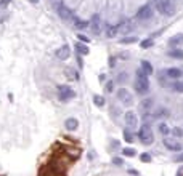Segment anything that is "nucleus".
<instances>
[{
	"instance_id": "obj_1",
	"label": "nucleus",
	"mask_w": 183,
	"mask_h": 176,
	"mask_svg": "<svg viewBox=\"0 0 183 176\" xmlns=\"http://www.w3.org/2000/svg\"><path fill=\"white\" fill-rule=\"evenodd\" d=\"M135 91L138 95H146L150 91V82H148V75L141 69L136 71V80H135Z\"/></svg>"
},
{
	"instance_id": "obj_2",
	"label": "nucleus",
	"mask_w": 183,
	"mask_h": 176,
	"mask_svg": "<svg viewBox=\"0 0 183 176\" xmlns=\"http://www.w3.org/2000/svg\"><path fill=\"white\" fill-rule=\"evenodd\" d=\"M138 138H140L141 143L146 144V146H150V144L154 143V134H153V130H151L150 125L145 123L143 127H140V130H138Z\"/></svg>"
},
{
	"instance_id": "obj_3",
	"label": "nucleus",
	"mask_w": 183,
	"mask_h": 176,
	"mask_svg": "<svg viewBox=\"0 0 183 176\" xmlns=\"http://www.w3.org/2000/svg\"><path fill=\"white\" fill-rule=\"evenodd\" d=\"M154 5H156V8L157 11H161L162 15L165 16H170V15H174V5L170 0H154Z\"/></svg>"
},
{
	"instance_id": "obj_4",
	"label": "nucleus",
	"mask_w": 183,
	"mask_h": 176,
	"mask_svg": "<svg viewBox=\"0 0 183 176\" xmlns=\"http://www.w3.org/2000/svg\"><path fill=\"white\" fill-rule=\"evenodd\" d=\"M74 96H76V91L71 88V87H67V85H61V87H58V99L60 101H69L72 99Z\"/></svg>"
},
{
	"instance_id": "obj_5",
	"label": "nucleus",
	"mask_w": 183,
	"mask_h": 176,
	"mask_svg": "<svg viewBox=\"0 0 183 176\" xmlns=\"http://www.w3.org/2000/svg\"><path fill=\"white\" fill-rule=\"evenodd\" d=\"M117 99L122 101L125 106H132L133 104V96L127 88H119L117 90Z\"/></svg>"
},
{
	"instance_id": "obj_6",
	"label": "nucleus",
	"mask_w": 183,
	"mask_h": 176,
	"mask_svg": "<svg viewBox=\"0 0 183 176\" xmlns=\"http://www.w3.org/2000/svg\"><path fill=\"white\" fill-rule=\"evenodd\" d=\"M124 120H125V125L132 130V128H135L136 125H138V117H136V114L133 111H127L124 114Z\"/></svg>"
},
{
	"instance_id": "obj_7",
	"label": "nucleus",
	"mask_w": 183,
	"mask_h": 176,
	"mask_svg": "<svg viewBox=\"0 0 183 176\" xmlns=\"http://www.w3.org/2000/svg\"><path fill=\"white\" fill-rule=\"evenodd\" d=\"M164 146L167 147L169 151H174V152H178V151L183 149L181 143H178V141H175V139H170V138H165L164 139Z\"/></svg>"
},
{
	"instance_id": "obj_8",
	"label": "nucleus",
	"mask_w": 183,
	"mask_h": 176,
	"mask_svg": "<svg viewBox=\"0 0 183 176\" xmlns=\"http://www.w3.org/2000/svg\"><path fill=\"white\" fill-rule=\"evenodd\" d=\"M56 56H58L61 61H66V59L71 56V50H69V47H67V45H63V47L58 50V51H56Z\"/></svg>"
},
{
	"instance_id": "obj_9",
	"label": "nucleus",
	"mask_w": 183,
	"mask_h": 176,
	"mask_svg": "<svg viewBox=\"0 0 183 176\" xmlns=\"http://www.w3.org/2000/svg\"><path fill=\"white\" fill-rule=\"evenodd\" d=\"M151 16H153V11H151V8H150V7H143V8L138 11L136 18H138V19H141V21H145V19H150Z\"/></svg>"
},
{
	"instance_id": "obj_10",
	"label": "nucleus",
	"mask_w": 183,
	"mask_h": 176,
	"mask_svg": "<svg viewBox=\"0 0 183 176\" xmlns=\"http://www.w3.org/2000/svg\"><path fill=\"white\" fill-rule=\"evenodd\" d=\"M77 127H79V120L74 118V117H69L64 122V128L67 130V131H74V130H77Z\"/></svg>"
},
{
	"instance_id": "obj_11",
	"label": "nucleus",
	"mask_w": 183,
	"mask_h": 176,
	"mask_svg": "<svg viewBox=\"0 0 183 176\" xmlns=\"http://www.w3.org/2000/svg\"><path fill=\"white\" fill-rule=\"evenodd\" d=\"M165 75L169 78H180L181 77V71L177 69V67H170V69L165 71Z\"/></svg>"
},
{
	"instance_id": "obj_12",
	"label": "nucleus",
	"mask_w": 183,
	"mask_h": 176,
	"mask_svg": "<svg viewBox=\"0 0 183 176\" xmlns=\"http://www.w3.org/2000/svg\"><path fill=\"white\" fill-rule=\"evenodd\" d=\"M74 48L77 50L79 55H88V47L84 42H77L76 45H74Z\"/></svg>"
},
{
	"instance_id": "obj_13",
	"label": "nucleus",
	"mask_w": 183,
	"mask_h": 176,
	"mask_svg": "<svg viewBox=\"0 0 183 176\" xmlns=\"http://www.w3.org/2000/svg\"><path fill=\"white\" fill-rule=\"evenodd\" d=\"M170 47H178V45L183 43V34H177V35H174L172 38H170Z\"/></svg>"
},
{
	"instance_id": "obj_14",
	"label": "nucleus",
	"mask_w": 183,
	"mask_h": 176,
	"mask_svg": "<svg viewBox=\"0 0 183 176\" xmlns=\"http://www.w3.org/2000/svg\"><path fill=\"white\" fill-rule=\"evenodd\" d=\"M141 71L146 74V75H151L153 74V66H151V62H148V61H141Z\"/></svg>"
},
{
	"instance_id": "obj_15",
	"label": "nucleus",
	"mask_w": 183,
	"mask_h": 176,
	"mask_svg": "<svg viewBox=\"0 0 183 176\" xmlns=\"http://www.w3.org/2000/svg\"><path fill=\"white\" fill-rule=\"evenodd\" d=\"M169 56L170 58H175V59H183V50H178V48H174L169 51Z\"/></svg>"
},
{
	"instance_id": "obj_16",
	"label": "nucleus",
	"mask_w": 183,
	"mask_h": 176,
	"mask_svg": "<svg viewBox=\"0 0 183 176\" xmlns=\"http://www.w3.org/2000/svg\"><path fill=\"white\" fill-rule=\"evenodd\" d=\"M93 103H95V106L103 107V106H105V98L100 96V95H95V96H93Z\"/></svg>"
},
{
	"instance_id": "obj_17",
	"label": "nucleus",
	"mask_w": 183,
	"mask_h": 176,
	"mask_svg": "<svg viewBox=\"0 0 183 176\" xmlns=\"http://www.w3.org/2000/svg\"><path fill=\"white\" fill-rule=\"evenodd\" d=\"M167 114H169V111L164 109V107H161V109H157L156 112H154V117H156V118H161V117H167Z\"/></svg>"
},
{
	"instance_id": "obj_18",
	"label": "nucleus",
	"mask_w": 183,
	"mask_h": 176,
	"mask_svg": "<svg viewBox=\"0 0 183 176\" xmlns=\"http://www.w3.org/2000/svg\"><path fill=\"white\" fill-rule=\"evenodd\" d=\"M172 90L177 93H183V82H175L172 83Z\"/></svg>"
},
{
	"instance_id": "obj_19",
	"label": "nucleus",
	"mask_w": 183,
	"mask_h": 176,
	"mask_svg": "<svg viewBox=\"0 0 183 176\" xmlns=\"http://www.w3.org/2000/svg\"><path fill=\"white\" fill-rule=\"evenodd\" d=\"M122 154L125 157H135V149H132V147H125V149H122Z\"/></svg>"
},
{
	"instance_id": "obj_20",
	"label": "nucleus",
	"mask_w": 183,
	"mask_h": 176,
	"mask_svg": "<svg viewBox=\"0 0 183 176\" xmlns=\"http://www.w3.org/2000/svg\"><path fill=\"white\" fill-rule=\"evenodd\" d=\"M124 139L127 141V143H132V141H133V134L130 133V128L129 130H124Z\"/></svg>"
},
{
	"instance_id": "obj_21",
	"label": "nucleus",
	"mask_w": 183,
	"mask_h": 176,
	"mask_svg": "<svg viewBox=\"0 0 183 176\" xmlns=\"http://www.w3.org/2000/svg\"><path fill=\"white\" fill-rule=\"evenodd\" d=\"M159 131H161V133L165 136V134H169V133H170V128H169L165 123H159Z\"/></svg>"
},
{
	"instance_id": "obj_22",
	"label": "nucleus",
	"mask_w": 183,
	"mask_h": 176,
	"mask_svg": "<svg viewBox=\"0 0 183 176\" xmlns=\"http://www.w3.org/2000/svg\"><path fill=\"white\" fill-rule=\"evenodd\" d=\"M140 47L141 48H150V47H153V40L151 38H145V40L140 42Z\"/></svg>"
},
{
	"instance_id": "obj_23",
	"label": "nucleus",
	"mask_w": 183,
	"mask_h": 176,
	"mask_svg": "<svg viewBox=\"0 0 183 176\" xmlns=\"http://www.w3.org/2000/svg\"><path fill=\"white\" fill-rule=\"evenodd\" d=\"M117 80L121 82V83H125V82L129 80V74L127 72H121V74H119V77H117Z\"/></svg>"
},
{
	"instance_id": "obj_24",
	"label": "nucleus",
	"mask_w": 183,
	"mask_h": 176,
	"mask_svg": "<svg viewBox=\"0 0 183 176\" xmlns=\"http://www.w3.org/2000/svg\"><path fill=\"white\" fill-rule=\"evenodd\" d=\"M133 42H136L135 37H127V38H122V40H121L122 45H129V43H133Z\"/></svg>"
},
{
	"instance_id": "obj_25",
	"label": "nucleus",
	"mask_w": 183,
	"mask_h": 176,
	"mask_svg": "<svg viewBox=\"0 0 183 176\" xmlns=\"http://www.w3.org/2000/svg\"><path fill=\"white\" fill-rule=\"evenodd\" d=\"M151 106H153V99H145V101L141 103V107H143V109H150Z\"/></svg>"
},
{
	"instance_id": "obj_26",
	"label": "nucleus",
	"mask_w": 183,
	"mask_h": 176,
	"mask_svg": "<svg viewBox=\"0 0 183 176\" xmlns=\"http://www.w3.org/2000/svg\"><path fill=\"white\" fill-rule=\"evenodd\" d=\"M105 90H106V93H112L114 91V82H108Z\"/></svg>"
},
{
	"instance_id": "obj_27",
	"label": "nucleus",
	"mask_w": 183,
	"mask_h": 176,
	"mask_svg": "<svg viewBox=\"0 0 183 176\" xmlns=\"http://www.w3.org/2000/svg\"><path fill=\"white\" fill-rule=\"evenodd\" d=\"M66 74H69V75H67V77H69V78H76V80H77V72H74L72 69H66Z\"/></svg>"
},
{
	"instance_id": "obj_28",
	"label": "nucleus",
	"mask_w": 183,
	"mask_h": 176,
	"mask_svg": "<svg viewBox=\"0 0 183 176\" xmlns=\"http://www.w3.org/2000/svg\"><path fill=\"white\" fill-rule=\"evenodd\" d=\"M141 162H151V155L150 154H141Z\"/></svg>"
},
{
	"instance_id": "obj_29",
	"label": "nucleus",
	"mask_w": 183,
	"mask_h": 176,
	"mask_svg": "<svg viewBox=\"0 0 183 176\" xmlns=\"http://www.w3.org/2000/svg\"><path fill=\"white\" fill-rule=\"evenodd\" d=\"M172 133H174L175 136H178V138H181V136H183V131H181L180 128H174V130H172Z\"/></svg>"
},
{
	"instance_id": "obj_30",
	"label": "nucleus",
	"mask_w": 183,
	"mask_h": 176,
	"mask_svg": "<svg viewBox=\"0 0 183 176\" xmlns=\"http://www.w3.org/2000/svg\"><path fill=\"white\" fill-rule=\"evenodd\" d=\"M116 32H117V29H112V27H109L108 32H106V35H108V37H112V35H116Z\"/></svg>"
},
{
	"instance_id": "obj_31",
	"label": "nucleus",
	"mask_w": 183,
	"mask_h": 176,
	"mask_svg": "<svg viewBox=\"0 0 183 176\" xmlns=\"http://www.w3.org/2000/svg\"><path fill=\"white\" fill-rule=\"evenodd\" d=\"M10 5V0H0V8H7Z\"/></svg>"
},
{
	"instance_id": "obj_32",
	"label": "nucleus",
	"mask_w": 183,
	"mask_h": 176,
	"mask_svg": "<svg viewBox=\"0 0 183 176\" xmlns=\"http://www.w3.org/2000/svg\"><path fill=\"white\" fill-rule=\"evenodd\" d=\"M112 163H116V165H122V158L114 157V158H112Z\"/></svg>"
},
{
	"instance_id": "obj_33",
	"label": "nucleus",
	"mask_w": 183,
	"mask_h": 176,
	"mask_svg": "<svg viewBox=\"0 0 183 176\" xmlns=\"http://www.w3.org/2000/svg\"><path fill=\"white\" fill-rule=\"evenodd\" d=\"M112 112H114V117H117L119 114H121V111H119L117 107H111V114H112Z\"/></svg>"
},
{
	"instance_id": "obj_34",
	"label": "nucleus",
	"mask_w": 183,
	"mask_h": 176,
	"mask_svg": "<svg viewBox=\"0 0 183 176\" xmlns=\"http://www.w3.org/2000/svg\"><path fill=\"white\" fill-rule=\"evenodd\" d=\"M174 160H175V162H178V163H180V162H183V154L175 155V157H174Z\"/></svg>"
},
{
	"instance_id": "obj_35",
	"label": "nucleus",
	"mask_w": 183,
	"mask_h": 176,
	"mask_svg": "<svg viewBox=\"0 0 183 176\" xmlns=\"http://www.w3.org/2000/svg\"><path fill=\"white\" fill-rule=\"evenodd\" d=\"M77 37H79V40H81V42H88V38L85 37V35H82V34H79Z\"/></svg>"
},
{
	"instance_id": "obj_36",
	"label": "nucleus",
	"mask_w": 183,
	"mask_h": 176,
	"mask_svg": "<svg viewBox=\"0 0 183 176\" xmlns=\"http://www.w3.org/2000/svg\"><path fill=\"white\" fill-rule=\"evenodd\" d=\"M111 147H112V149H117V147H119V143H117V141H112V143H111Z\"/></svg>"
}]
</instances>
